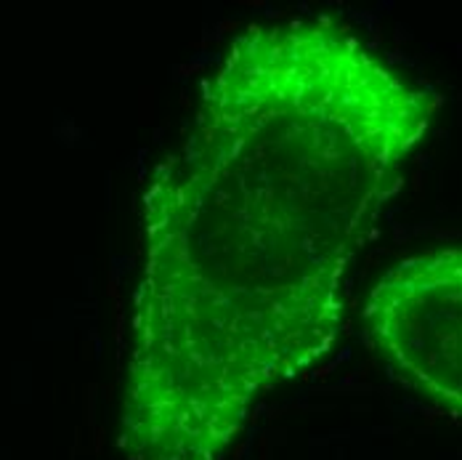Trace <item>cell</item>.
<instances>
[{"mask_svg": "<svg viewBox=\"0 0 462 460\" xmlns=\"http://www.w3.org/2000/svg\"><path fill=\"white\" fill-rule=\"evenodd\" d=\"M367 327L391 368L462 418V250L393 267L372 290Z\"/></svg>", "mask_w": 462, "mask_h": 460, "instance_id": "cell-2", "label": "cell"}, {"mask_svg": "<svg viewBox=\"0 0 462 460\" xmlns=\"http://www.w3.org/2000/svg\"><path fill=\"white\" fill-rule=\"evenodd\" d=\"M430 112L335 27L234 43L146 197L134 458L216 460L263 389L332 346L348 269Z\"/></svg>", "mask_w": 462, "mask_h": 460, "instance_id": "cell-1", "label": "cell"}]
</instances>
